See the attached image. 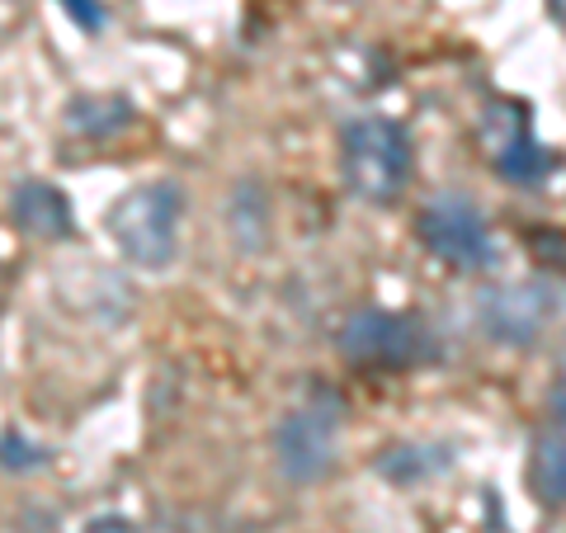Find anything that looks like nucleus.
<instances>
[{
	"mask_svg": "<svg viewBox=\"0 0 566 533\" xmlns=\"http://www.w3.org/2000/svg\"><path fill=\"white\" fill-rule=\"evenodd\" d=\"M340 170H345V185L354 199H364L374 208L397 203L416 170L411 133L397 118H382V114L354 118L340 133Z\"/></svg>",
	"mask_w": 566,
	"mask_h": 533,
	"instance_id": "1",
	"label": "nucleus"
},
{
	"mask_svg": "<svg viewBox=\"0 0 566 533\" xmlns=\"http://www.w3.org/2000/svg\"><path fill=\"white\" fill-rule=\"evenodd\" d=\"M335 349L349 368L364 373H406L420 368L439 354V341L424 331L420 316L411 312H387V307H359L345 316Z\"/></svg>",
	"mask_w": 566,
	"mask_h": 533,
	"instance_id": "2",
	"label": "nucleus"
},
{
	"mask_svg": "<svg viewBox=\"0 0 566 533\" xmlns=\"http://www.w3.org/2000/svg\"><path fill=\"white\" fill-rule=\"evenodd\" d=\"M180 212L185 194L170 180H151L128 189L109 208V237L123 251V260H133L137 270H166L180 241Z\"/></svg>",
	"mask_w": 566,
	"mask_h": 533,
	"instance_id": "3",
	"label": "nucleus"
},
{
	"mask_svg": "<svg viewBox=\"0 0 566 533\" xmlns=\"http://www.w3.org/2000/svg\"><path fill=\"white\" fill-rule=\"evenodd\" d=\"M274 453H279V472L297 487L331 477L335 458H340V401L322 393L293 406L274 430Z\"/></svg>",
	"mask_w": 566,
	"mask_h": 533,
	"instance_id": "4",
	"label": "nucleus"
},
{
	"mask_svg": "<svg viewBox=\"0 0 566 533\" xmlns=\"http://www.w3.org/2000/svg\"><path fill=\"white\" fill-rule=\"evenodd\" d=\"M476 147L491 161V170L510 185H538L557 170V151L543 147L528 128V109L515 100H491L476 118Z\"/></svg>",
	"mask_w": 566,
	"mask_h": 533,
	"instance_id": "5",
	"label": "nucleus"
},
{
	"mask_svg": "<svg viewBox=\"0 0 566 533\" xmlns=\"http://www.w3.org/2000/svg\"><path fill=\"white\" fill-rule=\"evenodd\" d=\"M416 237H420L424 251L434 260H444L458 274L486 270V260H491V227L468 194L449 189V194H439V199L424 203L420 218H416Z\"/></svg>",
	"mask_w": 566,
	"mask_h": 533,
	"instance_id": "6",
	"label": "nucleus"
},
{
	"mask_svg": "<svg viewBox=\"0 0 566 533\" xmlns=\"http://www.w3.org/2000/svg\"><path fill=\"white\" fill-rule=\"evenodd\" d=\"M557 316V293L538 279L501 283L482 297V326L501 345H534Z\"/></svg>",
	"mask_w": 566,
	"mask_h": 533,
	"instance_id": "7",
	"label": "nucleus"
},
{
	"mask_svg": "<svg viewBox=\"0 0 566 533\" xmlns=\"http://www.w3.org/2000/svg\"><path fill=\"white\" fill-rule=\"evenodd\" d=\"M10 218H14V227H20L24 237H33V241H66L71 227H76L71 199H66L57 185H48V180H24V185H14V194H10Z\"/></svg>",
	"mask_w": 566,
	"mask_h": 533,
	"instance_id": "8",
	"label": "nucleus"
},
{
	"mask_svg": "<svg viewBox=\"0 0 566 533\" xmlns=\"http://www.w3.org/2000/svg\"><path fill=\"white\" fill-rule=\"evenodd\" d=\"M133 118H137V109L123 95H81V100H71V109H66V128L85 142H104L123 128H133Z\"/></svg>",
	"mask_w": 566,
	"mask_h": 533,
	"instance_id": "9",
	"label": "nucleus"
},
{
	"mask_svg": "<svg viewBox=\"0 0 566 533\" xmlns=\"http://www.w3.org/2000/svg\"><path fill=\"white\" fill-rule=\"evenodd\" d=\"M528 487L543 505H566V439H538L528 458Z\"/></svg>",
	"mask_w": 566,
	"mask_h": 533,
	"instance_id": "10",
	"label": "nucleus"
},
{
	"mask_svg": "<svg viewBox=\"0 0 566 533\" xmlns=\"http://www.w3.org/2000/svg\"><path fill=\"white\" fill-rule=\"evenodd\" d=\"M85 533H142L133 520H123V514H104V520L85 524Z\"/></svg>",
	"mask_w": 566,
	"mask_h": 533,
	"instance_id": "11",
	"label": "nucleus"
},
{
	"mask_svg": "<svg viewBox=\"0 0 566 533\" xmlns=\"http://www.w3.org/2000/svg\"><path fill=\"white\" fill-rule=\"evenodd\" d=\"M553 411H557V420L566 425V378L557 383V393H553Z\"/></svg>",
	"mask_w": 566,
	"mask_h": 533,
	"instance_id": "12",
	"label": "nucleus"
},
{
	"mask_svg": "<svg viewBox=\"0 0 566 533\" xmlns=\"http://www.w3.org/2000/svg\"><path fill=\"white\" fill-rule=\"evenodd\" d=\"M562 378H566V345H562Z\"/></svg>",
	"mask_w": 566,
	"mask_h": 533,
	"instance_id": "13",
	"label": "nucleus"
},
{
	"mask_svg": "<svg viewBox=\"0 0 566 533\" xmlns=\"http://www.w3.org/2000/svg\"><path fill=\"white\" fill-rule=\"evenodd\" d=\"M0 6H10V0H0Z\"/></svg>",
	"mask_w": 566,
	"mask_h": 533,
	"instance_id": "14",
	"label": "nucleus"
}]
</instances>
